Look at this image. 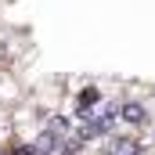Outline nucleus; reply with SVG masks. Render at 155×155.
<instances>
[{"mask_svg": "<svg viewBox=\"0 0 155 155\" xmlns=\"http://www.w3.org/2000/svg\"><path fill=\"white\" fill-rule=\"evenodd\" d=\"M144 123H148V105H144V101H134V97H123V101H119V126L137 130V126H144Z\"/></svg>", "mask_w": 155, "mask_h": 155, "instance_id": "nucleus-1", "label": "nucleus"}, {"mask_svg": "<svg viewBox=\"0 0 155 155\" xmlns=\"http://www.w3.org/2000/svg\"><path fill=\"white\" fill-rule=\"evenodd\" d=\"M144 144H155V126H152V134H148V137H144Z\"/></svg>", "mask_w": 155, "mask_h": 155, "instance_id": "nucleus-2", "label": "nucleus"}]
</instances>
